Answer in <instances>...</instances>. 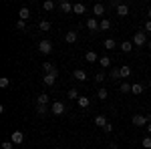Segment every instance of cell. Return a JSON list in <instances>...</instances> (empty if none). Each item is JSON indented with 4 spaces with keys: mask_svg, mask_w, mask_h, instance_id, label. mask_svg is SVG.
I'll list each match as a JSON object with an SVG mask.
<instances>
[{
    "mask_svg": "<svg viewBox=\"0 0 151 149\" xmlns=\"http://www.w3.org/2000/svg\"><path fill=\"white\" fill-rule=\"evenodd\" d=\"M24 141V133L22 131H12V143L14 145H20Z\"/></svg>",
    "mask_w": 151,
    "mask_h": 149,
    "instance_id": "6",
    "label": "cell"
},
{
    "mask_svg": "<svg viewBox=\"0 0 151 149\" xmlns=\"http://www.w3.org/2000/svg\"><path fill=\"white\" fill-rule=\"evenodd\" d=\"M87 26H89V30H93V32H95V30H99V20L93 16V18L87 20Z\"/></svg>",
    "mask_w": 151,
    "mask_h": 149,
    "instance_id": "13",
    "label": "cell"
},
{
    "mask_svg": "<svg viewBox=\"0 0 151 149\" xmlns=\"http://www.w3.org/2000/svg\"><path fill=\"white\" fill-rule=\"evenodd\" d=\"M42 8H45L47 12H50L52 8H55V2H52V0H45V2H42Z\"/></svg>",
    "mask_w": 151,
    "mask_h": 149,
    "instance_id": "29",
    "label": "cell"
},
{
    "mask_svg": "<svg viewBox=\"0 0 151 149\" xmlns=\"http://www.w3.org/2000/svg\"><path fill=\"white\" fill-rule=\"evenodd\" d=\"M93 14H95V18H97V16H103L105 14V4H101V2L93 4Z\"/></svg>",
    "mask_w": 151,
    "mask_h": 149,
    "instance_id": "7",
    "label": "cell"
},
{
    "mask_svg": "<svg viewBox=\"0 0 151 149\" xmlns=\"http://www.w3.org/2000/svg\"><path fill=\"white\" fill-rule=\"evenodd\" d=\"M8 85H10V79H8V77H2V79H0V87H2V89H6Z\"/></svg>",
    "mask_w": 151,
    "mask_h": 149,
    "instance_id": "34",
    "label": "cell"
},
{
    "mask_svg": "<svg viewBox=\"0 0 151 149\" xmlns=\"http://www.w3.org/2000/svg\"><path fill=\"white\" fill-rule=\"evenodd\" d=\"M85 10H87V6H85L83 2H77V4H73V12H75V14H83Z\"/></svg>",
    "mask_w": 151,
    "mask_h": 149,
    "instance_id": "17",
    "label": "cell"
},
{
    "mask_svg": "<svg viewBox=\"0 0 151 149\" xmlns=\"http://www.w3.org/2000/svg\"><path fill=\"white\" fill-rule=\"evenodd\" d=\"M38 50H40L42 55H50V53H52V42H50V40H40V42H38Z\"/></svg>",
    "mask_w": 151,
    "mask_h": 149,
    "instance_id": "4",
    "label": "cell"
},
{
    "mask_svg": "<svg viewBox=\"0 0 151 149\" xmlns=\"http://www.w3.org/2000/svg\"><path fill=\"white\" fill-rule=\"evenodd\" d=\"M147 133H149V137H151V123L147 125Z\"/></svg>",
    "mask_w": 151,
    "mask_h": 149,
    "instance_id": "41",
    "label": "cell"
},
{
    "mask_svg": "<svg viewBox=\"0 0 151 149\" xmlns=\"http://www.w3.org/2000/svg\"><path fill=\"white\" fill-rule=\"evenodd\" d=\"M121 50L123 53H131L133 50V40H123L121 42Z\"/></svg>",
    "mask_w": 151,
    "mask_h": 149,
    "instance_id": "18",
    "label": "cell"
},
{
    "mask_svg": "<svg viewBox=\"0 0 151 149\" xmlns=\"http://www.w3.org/2000/svg\"><path fill=\"white\" fill-rule=\"evenodd\" d=\"M97 97H99L101 101H105V99L109 97V91H107V89H99V93H97Z\"/></svg>",
    "mask_w": 151,
    "mask_h": 149,
    "instance_id": "32",
    "label": "cell"
},
{
    "mask_svg": "<svg viewBox=\"0 0 151 149\" xmlns=\"http://www.w3.org/2000/svg\"><path fill=\"white\" fill-rule=\"evenodd\" d=\"M131 87H133V85L125 81V83H121V87H119V89H121V93H125V95H127V93H131Z\"/></svg>",
    "mask_w": 151,
    "mask_h": 149,
    "instance_id": "27",
    "label": "cell"
},
{
    "mask_svg": "<svg viewBox=\"0 0 151 149\" xmlns=\"http://www.w3.org/2000/svg\"><path fill=\"white\" fill-rule=\"evenodd\" d=\"M60 10L65 12V14H69V12H73V4L67 2V0H63V2H60Z\"/></svg>",
    "mask_w": 151,
    "mask_h": 149,
    "instance_id": "20",
    "label": "cell"
},
{
    "mask_svg": "<svg viewBox=\"0 0 151 149\" xmlns=\"http://www.w3.org/2000/svg\"><path fill=\"white\" fill-rule=\"evenodd\" d=\"M115 46H117V42L113 38H107V40H105V48H107V50H111V48H115Z\"/></svg>",
    "mask_w": 151,
    "mask_h": 149,
    "instance_id": "30",
    "label": "cell"
},
{
    "mask_svg": "<svg viewBox=\"0 0 151 149\" xmlns=\"http://www.w3.org/2000/svg\"><path fill=\"white\" fill-rule=\"evenodd\" d=\"M109 149H119V147H117V143H111V145H109Z\"/></svg>",
    "mask_w": 151,
    "mask_h": 149,
    "instance_id": "40",
    "label": "cell"
},
{
    "mask_svg": "<svg viewBox=\"0 0 151 149\" xmlns=\"http://www.w3.org/2000/svg\"><path fill=\"white\" fill-rule=\"evenodd\" d=\"M28 18H30V10H28L26 6H22V8L18 10V20H24V22H26Z\"/></svg>",
    "mask_w": 151,
    "mask_h": 149,
    "instance_id": "8",
    "label": "cell"
},
{
    "mask_svg": "<svg viewBox=\"0 0 151 149\" xmlns=\"http://www.w3.org/2000/svg\"><path fill=\"white\" fill-rule=\"evenodd\" d=\"M121 69V79H129L131 77V67L129 65H123V67H119Z\"/></svg>",
    "mask_w": 151,
    "mask_h": 149,
    "instance_id": "19",
    "label": "cell"
},
{
    "mask_svg": "<svg viewBox=\"0 0 151 149\" xmlns=\"http://www.w3.org/2000/svg\"><path fill=\"white\" fill-rule=\"evenodd\" d=\"M42 69H45V75H58V69L52 65V63H45Z\"/></svg>",
    "mask_w": 151,
    "mask_h": 149,
    "instance_id": "5",
    "label": "cell"
},
{
    "mask_svg": "<svg viewBox=\"0 0 151 149\" xmlns=\"http://www.w3.org/2000/svg\"><path fill=\"white\" fill-rule=\"evenodd\" d=\"M103 131H105V133H111V131H113V125H111V123H107V125L103 127Z\"/></svg>",
    "mask_w": 151,
    "mask_h": 149,
    "instance_id": "38",
    "label": "cell"
},
{
    "mask_svg": "<svg viewBox=\"0 0 151 149\" xmlns=\"http://www.w3.org/2000/svg\"><path fill=\"white\" fill-rule=\"evenodd\" d=\"M147 42H149V40H147V36H145L143 30H139V32L133 35V45H135V46H145Z\"/></svg>",
    "mask_w": 151,
    "mask_h": 149,
    "instance_id": "2",
    "label": "cell"
},
{
    "mask_svg": "<svg viewBox=\"0 0 151 149\" xmlns=\"http://www.w3.org/2000/svg\"><path fill=\"white\" fill-rule=\"evenodd\" d=\"M16 28H18V30H24V28H26V22H24V20H18V22H16Z\"/></svg>",
    "mask_w": 151,
    "mask_h": 149,
    "instance_id": "36",
    "label": "cell"
},
{
    "mask_svg": "<svg viewBox=\"0 0 151 149\" xmlns=\"http://www.w3.org/2000/svg\"><path fill=\"white\" fill-rule=\"evenodd\" d=\"M48 101H50V97H48L47 93H42V95L36 97V105H48Z\"/></svg>",
    "mask_w": 151,
    "mask_h": 149,
    "instance_id": "16",
    "label": "cell"
},
{
    "mask_svg": "<svg viewBox=\"0 0 151 149\" xmlns=\"http://www.w3.org/2000/svg\"><path fill=\"white\" fill-rule=\"evenodd\" d=\"M147 16H149V20H151V8H149V12H147Z\"/></svg>",
    "mask_w": 151,
    "mask_h": 149,
    "instance_id": "42",
    "label": "cell"
},
{
    "mask_svg": "<svg viewBox=\"0 0 151 149\" xmlns=\"http://www.w3.org/2000/svg\"><path fill=\"white\" fill-rule=\"evenodd\" d=\"M141 145H143L145 149H151V137H149V135H147V137H143V139H141Z\"/></svg>",
    "mask_w": 151,
    "mask_h": 149,
    "instance_id": "33",
    "label": "cell"
},
{
    "mask_svg": "<svg viewBox=\"0 0 151 149\" xmlns=\"http://www.w3.org/2000/svg\"><path fill=\"white\" fill-rule=\"evenodd\" d=\"M47 113H48L47 105H36V115H40V117H45Z\"/></svg>",
    "mask_w": 151,
    "mask_h": 149,
    "instance_id": "24",
    "label": "cell"
},
{
    "mask_svg": "<svg viewBox=\"0 0 151 149\" xmlns=\"http://www.w3.org/2000/svg\"><path fill=\"white\" fill-rule=\"evenodd\" d=\"M107 123H109V121H107V117H105V115H97V117H95V125H97V127H101V129H103Z\"/></svg>",
    "mask_w": 151,
    "mask_h": 149,
    "instance_id": "12",
    "label": "cell"
},
{
    "mask_svg": "<svg viewBox=\"0 0 151 149\" xmlns=\"http://www.w3.org/2000/svg\"><path fill=\"white\" fill-rule=\"evenodd\" d=\"M77 38H79V35H77V30H69V32L65 35V40H67L69 45H73V42H77Z\"/></svg>",
    "mask_w": 151,
    "mask_h": 149,
    "instance_id": "9",
    "label": "cell"
},
{
    "mask_svg": "<svg viewBox=\"0 0 151 149\" xmlns=\"http://www.w3.org/2000/svg\"><path fill=\"white\" fill-rule=\"evenodd\" d=\"M99 58H101V57H97L95 50H89V53L85 55V60H87V63H99Z\"/></svg>",
    "mask_w": 151,
    "mask_h": 149,
    "instance_id": "10",
    "label": "cell"
},
{
    "mask_svg": "<svg viewBox=\"0 0 151 149\" xmlns=\"http://www.w3.org/2000/svg\"><path fill=\"white\" fill-rule=\"evenodd\" d=\"M99 65H101L103 69H109V67H111V60H109V57H101V58H99Z\"/></svg>",
    "mask_w": 151,
    "mask_h": 149,
    "instance_id": "26",
    "label": "cell"
},
{
    "mask_svg": "<svg viewBox=\"0 0 151 149\" xmlns=\"http://www.w3.org/2000/svg\"><path fill=\"white\" fill-rule=\"evenodd\" d=\"M131 121L135 127H147L151 123V115H133Z\"/></svg>",
    "mask_w": 151,
    "mask_h": 149,
    "instance_id": "1",
    "label": "cell"
},
{
    "mask_svg": "<svg viewBox=\"0 0 151 149\" xmlns=\"http://www.w3.org/2000/svg\"><path fill=\"white\" fill-rule=\"evenodd\" d=\"M77 103H79L81 109H87V107L91 105V99H89V97H79V101H77Z\"/></svg>",
    "mask_w": 151,
    "mask_h": 149,
    "instance_id": "23",
    "label": "cell"
},
{
    "mask_svg": "<svg viewBox=\"0 0 151 149\" xmlns=\"http://www.w3.org/2000/svg\"><path fill=\"white\" fill-rule=\"evenodd\" d=\"M57 77H58V75H45V77H42V83H45L47 87H52L55 81H57Z\"/></svg>",
    "mask_w": 151,
    "mask_h": 149,
    "instance_id": "11",
    "label": "cell"
},
{
    "mask_svg": "<svg viewBox=\"0 0 151 149\" xmlns=\"http://www.w3.org/2000/svg\"><path fill=\"white\" fill-rule=\"evenodd\" d=\"M73 77H75L77 81H87V73H85L83 69H75V73H73Z\"/></svg>",
    "mask_w": 151,
    "mask_h": 149,
    "instance_id": "14",
    "label": "cell"
},
{
    "mask_svg": "<svg viewBox=\"0 0 151 149\" xmlns=\"http://www.w3.org/2000/svg\"><path fill=\"white\" fill-rule=\"evenodd\" d=\"M67 97H69V99H75V101H79V97H81V95L77 93V89H70V91L67 93Z\"/></svg>",
    "mask_w": 151,
    "mask_h": 149,
    "instance_id": "31",
    "label": "cell"
},
{
    "mask_svg": "<svg viewBox=\"0 0 151 149\" xmlns=\"http://www.w3.org/2000/svg\"><path fill=\"white\" fill-rule=\"evenodd\" d=\"M105 81V73H97L95 75V83H103Z\"/></svg>",
    "mask_w": 151,
    "mask_h": 149,
    "instance_id": "35",
    "label": "cell"
},
{
    "mask_svg": "<svg viewBox=\"0 0 151 149\" xmlns=\"http://www.w3.org/2000/svg\"><path fill=\"white\" fill-rule=\"evenodd\" d=\"M111 79H113V81H119V79H121V69L113 67V69H111Z\"/></svg>",
    "mask_w": 151,
    "mask_h": 149,
    "instance_id": "25",
    "label": "cell"
},
{
    "mask_svg": "<svg viewBox=\"0 0 151 149\" xmlns=\"http://www.w3.org/2000/svg\"><path fill=\"white\" fill-rule=\"evenodd\" d=\"M143 30H145V32H151V20H147V22H145V26H143Z\"/></svg>",
    "mask_w": 151,
    "mask_h": 149,
    "instance_id": "39",
    "label": "cell"
},
{
    "mask_svg": "<svg viewBox=\"0 0 151 149\" xmlns=\"http://www.w3.org/2000/svg\"><path fill=\"white\" fill-rule=\"evenodd\" d=\"M109 28H111V20H109V18L99 20V30H109Z\"/></svg>",
    "mask_w": 151,
    "mask_h": 149,
    "instance_id": "21",
    "label": "cell"
},
{
    "mask_svg": "<svg viewBox=\"0 0 151 149\" xmlns=\"http://www.w3.org/2000/svg\"><path fill=\"white\" fill-rule=\"evenodd\" d=\"M12 147H14L12 141H4V143H2V149H12Z\"/></svg>",
    "mask_w": 151,
    "mask_h": 149,
    "instance_id": "37",
    "label": "cell"
},
{
    "mask_svg": "<svg viewBox=\"0 0 151 149\" xmlns=\"http://www.w3.org/2000/svg\"><path fill=\"white\" fill-rule=\"evenodd\" d=\"M143 89H145V87H143L141 83H135V85L131 87V95H141V93H143Z\"/></svg>",
    "mask_w": 151,
    "mask_h": 149,
    "instance_id": "22",
    "label": "cell"
},
{
    "mask_svg": "<svg viewBox=\"0 0 151 149\" xmlns=\"http://www.w3.org/2000/svg\"><path fill=\"white\" fill-rule=\"evenodd\" d=\"M147 46H149V48H151V40H149V42H147Z\"/></svg>",
    "mask_w": 151,
    "mask_h": 149,
    "instance_id": "43",
    "label": "cell"
},
{
    "mask_svg": "<svg viewBox=\"0 0 151 149\" xmlns=\"http://www.w3.org/2000/svg\"><path fill=\"white\" fill-rule=\"evenodd\" d=\"M38 28H40L42 32H47V30H50V22H48V20H40V22H38Z\"/></svg>",
    "mask_w": 151,
    "mask_h": 149,
    "instance_id": "28",
    "label": "cell"
},
{
    "mask_svg": "<svg viewBox=\"0 0 151 149\" xmlns=\"http://www.w3.org/2000/svg\"><path fill=\"white\" fill-rule=\"evenodd\" d=\"M117 14L119 16H129V6L127 4H119L117 6Z\"/></svg>",
    "mask_w": 151,
    "mask_h": 149,
    "instance_id": "15",
    "label": "cell"
},
{
    "mask_svg": "<svg viewBox=\"0 0 151 149\" xmlns=\"http://www.w3.org/2000/svg\"><path fill=\"white\" fill-rule=\"evenodd\" d=\"M65 109H67V107H65V103H60V101H52V105H50V113L58 115V117L65 113Z\"/></svg>",
    "mask_w": 151,
    "mask_h": 149,
    "instance_id": "3",
    "label": "cell"
}]
</instances>
